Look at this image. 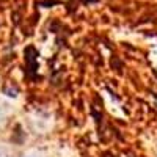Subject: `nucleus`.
I'll return each mask as SVG.
<instances>
[{
    "mask_svg": "<svg viewBox=\"0 0 157 157\" xmlns=\"http://www.w3.org/2000/svg\"><path fill=\"white\" fill-rule=\"evenodd\" d=\"M14 112H16V107L8 98L5 96H0V132L10 126L13 116H14Z\"/></svg>",
    "mask_w": 157,
    "mask_h": 157,
    "instance_id": "nucleus-1",
    "label": "nucleus"
},
{
    "mask_svg": "<svg viewBox=\"0 0 157 157\" xmlns=\"http://www.w3.org/2000/svg\"><path fill=\"white\" fill-rule=\"evenodd\" d=\"M19 149L11 141L0 138V157H17Z\"/></svg>",
    "mask_w": 157,
    "mask_h": 157,
    "instance_id": "nucleus-2",
    "label": "nucleus"
},
{
    "mask_svg": "<svg viewBox=\"0 0 157 157\" xmlns=\"http://www.w3.org/2000/svg\"><path fill=\"white\" fill-rule=\"evenodd\" d=\"M17 157H49L47 151L39 146H27L24 149H19Z\"/></svg>",
    "mask_w": 157,
    "mask_h": 157,
    "instance_id": "nucleus-3",
    "label": "nucleus"
}]
</instances>
